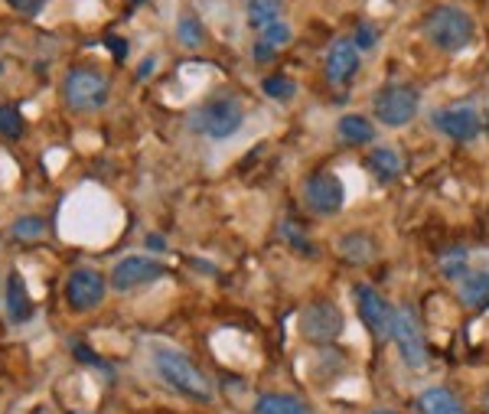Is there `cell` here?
Wrapping results in <instances>:
<instances>
[{
    "label": "cell",
    "instance_id": "obj_22",
    "mask_svg": "<svg viewBox=\"0 0 489 414\" xmlns=\"http://www.w3.org/2000/svg\"><path fill=\"white\" fill-rule=\"evenodd\" d=\"M339 248H343L346 258H349V262H356V264H359V262H372V254H375V245H372L369 238H365V235H359V232L346 235Z\"/></svg>",
    "mask_w": 489,
    "mask_h": 414
},
{
    "label": "cell",
    "instance_id": "obj_15",
    "mask_svg": "<svg viewBox=\"0 0 489 414\" xmlns=\"http://www.w3.org/2000/svg\"><path fill=\"white\" fill-rule=\"evenodd\" d=\"M417 414H463V405L450 388L434 385L417 395Z\"/></svg>",
    "mask_w": 489,
    "mask_h": 414
},
{
    "label": "cell",
    "instance_id": "obj_25",
    "mask_svg": "<svg viewBox=\"0 0 489 414\" xmlns=\"http://www.w3.org/2000/svg\"><path fill=\"white\" fill-rule=\"evenodd\" d=\"M10 232H13V238H23V242H30V238H39V235L46 232V222L39 216H20L13 226H10Z\"/></svg>",
    "mask_w": 489,
    "mask_h": 414
},
{
    "label": "cell",
    "instance_id": "obj_28",
    "mask_svg": "<svg viewBox=\"0 0 489 414\" xmlns=\"http://www.w3.org/2000/svg\"><path fill=\"white\" fill-rule=\"evenodd\" d=\"M281 235H284V238H287L290 245H294V248H297V252L317 254V248H313V245H310L307 238H304V235H300V229L294 226V222H281Z\"/></svg>",
    "mask_w": 489,
    "mask_h": 414
},
{
    "label": "cell",
    "instance_id": "obj_37",
    "mask_svg": "<svg viewBox=\"0 0 489 414\" xmlns=\"http://www.w3.org/2000/svg\"><path fill=\"white\" fill-rule=\"evenodd\" d=\"M0 75H4V65H0Z\"/></svg>",
    "mask_w": 489,
    "mask_h": 414
},
{
    "label": "cell",
    "instance_id": "obj_34",
    "mask_svg": "<svg viewBox=\"0 0 489 414\" xmlns=\"http://www.w3.org/2000/svg\"><path fill=\"white\" fill-rule=\"evenodd\" d=\"M480 405H483V414H489V385L483 388V395H480Z\"/></svg>",
    "mask_w": 489,
    "mask_h": 414
},
{
    "label": "cell",
    "instance_id": "obj_32",
    "mask_svg": "<svg viewBox=\"0 0 489 414\" xmlns=\"http://www.w3.org/2000/svg\"><path fill=\"white\" fill-rule=\"evenodd\" d=\"M108 46L115 59H127V39H118V37H108Z\"/></svg>",
    "mask_w": 489,
    "mask_h": 414
},
{
    "label": "cell",
    "instance_id": "obj_9",
    "mask_svg": "<svg viewBox=\"0 0 489 414\" xmlns=\"http://www.w3.org/2000/svg\"><path fill=\"white\" fill-rule=\"evenodd\" d=\"M108 278L95 268H75L65 278V304L73 306L75 314H89L101 300L108 298Z\"/></svg>",
    "mask_w": 489,
    "mask_h": 414
},
{
    "label": "cell",
    "instance_id": "obj_18",
    "mask_svg": "<svg viewBox=\"0 0 489 414\" xmlns=\"http://www.w3.org/2000/svg\"><path fill=\"white\" fill-rule=\"evenodd\" d=\"M244 13H248V27L262 33L264 27L281 20L284 4L281 0H244Z\"/></svg>",
    "mask_w": 489,
    "mask_h": 414
},
{
    "label": "cell",
    "instance_id": "obj_19",
    "mask_svg": "<svg viewBox=\"0 0 489 414\" xmlns=\"http://www.w3.org/2000/svg\"><path fill=\"white\" fill-rule=\"evenodd\" d=\"M336 131H339V137H343L346 144H356V147L375 141V127H372V121L363 115H343L339 125H336Z\"/></svg>",
    "mask_w": 489,
    "mask_h": 414
},
{
    "label": "cell",
    "instance_id": "obj_23",
    "mask_svg": "<svg viewBox=\"0 0 489 414\" xmlns=\"http://www.w3.org/2000/svg\"><path fill=\"white\" fill-rule=\"evenodd\" d=\"M441 274L460 284V280L470 274V271H467V248H450V252L441 258Z\"/></svg>",
    "mask_w": 489,
    "mask_h": 414
},
{
    "label": "cell",
    "instance_id": "obj_7",
    "mask_svg": "<svg viewBox=\"0 0 489 414\" xmlns=\"http://www.w3.org/2000/svg\"><path fill=\"white\" fill-rule=\"evenodd\" d=\"M391 342L399 346V356L408 369H425L427 366V342L421 333V323L411 306L395 310V326H391Z\"/></svg>",
    "mask_w": 489,
    "mask_h": 414
},
{
    "label": "cell",
    "instance_id": "obj_5",
    "mask_svg": "<svg viewBox=\"0 0 489 414\" xmlns=\"http://www.w3.org/2000/svg\"><path fill=\"white\" fill-rule=\"evenodd\" d=\"M372 108H375V117L385 127H401L421 108V91L415 85H405V82H391V85L375 91Z\"/></svg>",
    "mask_w": 489,
    "mask_h": 414
},
{
    "label": "cell",
    "instance_id": "obj_30",
    "mask_svg": "<svg viewBox=\"0 0 489 414\" xmlns=\"http://www.w3.org/2000/svg\"><path fill=\"white\" fill-rule=\"evenodd\" d=\"M375 39H379V33H375V30L372 27H359L356 30V49H359V53H363V49H372V46H375Z\"/></svg>",
    "mask_w": 489,
    "mask_h": 414
},
{
    "label": "cell",
    "instance_id": "obj_24",
    "mask_svg": "<svg viewBox=\"0 0 489 414\" xmlns=\"http://www.w3.org/2000/svg\"><path fill=\"white\" fill-rule=\"evenodd\" d=\"M262 89L264 95L274 101H287L297 95V85H294V79H287V75H268V79L262 82Z\"/></svg>",
    "mask_w": 489,
    "mask_h": 414
},
{
    "label": "cell",
    "instance_id": "obj_16",
    "mask_svg": "<svg viewBox=\"0 0 489 414\" xmlns=\"http://www.w3.org/2000/svg\"><path fill=\"white\" fill-rule=\"evenodd\" d=\"M457 294L473 310H486L489 306V271H470L467 278L457 284Z\"/></svg>",
    "mask_w": 489,
    "mask_h": 414
},
{
    "label": "cell",
    "instance_id": "obj_3",
    "mask_svg": "<svg viewBox=\"0 0 489 414\" xmlns=\"http://www.w3.org/2000/svg\"><path fill=\"white\" fill-rule=\"evenodd\" d=\"M111 79L101 69L91 65H75L63 79V101L73 111H99L108 105Z\"/></svg>",
    "mask_w": 489,
    "mask_h": 414
},
{
    "label": "cell",
    "instance_id": "obj_35",
    "mask_svg": "<svg viewBox=\"0 0 489 414\" xmlns=\"http://www.w3.org/2000/svg\"><path fill=\"white\" fill-rule=\"evenodd\" d=\"M372 414H399V411H391V408H379V411H372Z\"/></svg>",
    "mask_w": 489,
    "mask_h": 414
},
{
    "label": "cell",
    "instance_id": "obj_11",
    "mask_svg": "<svg viewBox=\"0 0 489 414\" xmlns=\"http://www.w3.org/2000/svg\"><path fill=\"white\" fill-rule=\"evenodd\" d=\"M431 125H434L441 134L450 137V141H457V144H470V141H476V137L483 134V121L473 105H447V108H437L434 115H431Z\"/></svg>",
    "mask_w": 489,
    "mask_h": 414
},
{
    "label": "cell",
    "instance_id": "obj_26",
    "mask_svg": "<svg viewBox=\"0 0 489 414\" xmlns=\"http://www.w3.org/2000/svg\"><path fill=\"white\" fill-rule=\"evenodd\" d=\"M258 37H262L264 46H271V49H274V46L290 43V37H294V33H290V27L284 23V20H278V23H271V27H264Z\"/></svg>",
    "mask_w": 489,
    "mask_h": 414
},
{
    "label": "cell",
    "instance_id": "obj_8",
    "mask_svg": "<svg viewBox=\"0 0 489 414\" xmlns=\"http://www.w3.org/2000/svg\"><path fill=\"white\" fill-rule=\"evenodd\" d=\"M343 310L333 300H313L300 314V333L307 342H333L343 336Z\"/></svg>",
    "mask_w": 489,
    "mask_h": 414
},
{
    "label": "cell",
    "instance_id": "obj_29",
    "mask_svg": "<svg viewBox=\"0 0 489 414\" xmlns=\"http://www.w3.org/2000/svg\"><path fill=\"white\" fill-rule=\"evenodd\" d=\"M7 7L23 13V17H37L39 10L46 7V0H7Z\"/></svg>",
    "mask_w": 489,
    "mask_h": 414
},
{
    "label": "cell",
    "instance_id": "obj_14",
    "mask_svg": "<svg viewBox=\"0 0 489 414\" xmlns=\"http://www.w3.org/2000/svg\"><path fill=\"white\" fill-rule=\"evenodd\" d=\"M7 316L10 323H27L33 316V300H30L27 280H23L20 271H10L7 278Z\"/></svg>",
    "mask_w": 489,
    "mask_h": 414
},
{
    "label": "cell",
    "instance_id": "obj_33",
    "mask_svg": "<svg viewBox=\"0 0 489 414\" xmlns=\"http://www.w3.org/2000/svg\"><path fill=\"white\" fill-rule=\"evenodd\" d=\"M254 59H262V63H268V59H274L271 46H264V43L254 46Z\"/></svg>",
    "mask_w": 489,
    "mask_h": 414
},
{
    "label": "cell",
    "instance_id": "obj_10",
    "mask_svg": "<svg viewBox=\"0 0 489 414\" xmlns=\"http://www.w3.org/2000/svg\"><path fill=\"white\" fill-rule=\"evenodd\" d=\"M356 310H359V320L369 326L379 340H391V326H395V306L382 298L379 290L369 288V284H356L353 290Z\"/></svg>",
    "mask_w": 489,
    "mask_h": 414
},
{
    "label": "cell",
    "instance_id": "obj_21",
    "mask_svg": "<svg viewBox=\"0 0 489 414\" xmlns=\"http://www.w3.org/2000/svg\"><path fill=\"white\" fill-rule=\"evenodd\" d=\"M23 131H27V121H23L20 108H13V105H0V137L20 141Z\"/></svg>",
    "mask_w": 489,
    "mask_h": 414
},
{
    "label": "cell",
    "instance_id": "obj_36",
    "mask_svg": "<svg viewBox=\"0 0 489 414\" xmlns=\"http://www.w3.org/2000/svg\"><path fill=\"white\" fill-rule=\"evenodd\" d=\"M131 4H144V0H131Z\"/></svg>",
    "mask_w": 489,
    "mask_h": 414
},
{
    "label": "cell",
    "instance_id": "obj_6",
    "mask_svg": "<svg viewBox=\"0 0 489 414\" xmlns=\"http://www.w3.org/2000/svg\"><path fill=\"white\" fill-rule=\"evenodd\" d=\"M304 203L313 216H339L346 206V183L333 170L310 173L304 183Z\"/></svg>",
    "mask_w": 489,
    "mask_h": 414
},
{
    "label": "cell",
    "instance_id": "obj_12",
    "mask_svg": "<svg viewBox=\"0 0 489 414\" xmlns=\"http://www.w3.org/2000/svg\"><path fill=\"white\" fill-rule=\"evenodd\" d=\"M163 262L160 258H144V254H127V258H121L115 268H111V278L108 284L115 290H137L144 288V284H154V280L163 278Z\"/></svg>",
    "mask_w": 489,
    "mask_h": 414
},
{
    "label": "cell",
    "instance_id": "obj_27",
    "mask_svg": "<svg viewBox=\"0 0 489 414\" xmlns=\"http://www.w3.org/2000/svg\"><path fill=\"white\" fill-rule=\"evenodd\" d=\"M176 37H180V43H186V46H200L202 43V23L196 17H183L180 27H176Z\"/></svg>",
    "mask_w": 489,
    "mask_h": 414
},
{
    "label": "cell",
    "instance_id": "obj_13",
    "mask_svg": "<svg viewBox=\"0 0 489 414\" xmlns=\"http://www.w3.org/2000/svg\"><path fill=\"white\" fill-rule=\"evenodd\" d=\"M359 73V49H356L353 39H336L326 53V79L333 85H346Z\"/></svg>",
    "mask_w": 489,
    "mask_h": 414
},
{
    "label": "cell",
    "instance_id": "obj_1",
    "mask_svg": "<svg viewBox=\"0 0 489 414\" xmlns=\"http://www.w3.org/2000/svg\"><path fill=\"white\" fill-rule=\"evenodd\" d=\"M150 356H154V372L173 392H180V395L193 398V401H202V405L212 401V395H216V392H212V382H209L206 372H202L186 352L173 349V346H154Z\"/></svg>",
    "mask_w": 489,
    "mask_h": 414
},
{
    "label": "cell",
    "instance_id": "obj_2",
    "mask_svg": "<svg viewBox=\"0 0 489 414\" xmlns=\"http://www.w3.org/2000/svg\"><path fill=\"white\" fill-rule=\"evenodd\" d=\"M425 37L444 53H463L476 37V23H473L467 10L444 4V7H434L425 17Z\"/></svg>",
    "mask_w": 489,
    "mask_h": 414
},
{
    "label": "cell",
    "instance_id": "obj_31",
    "mask_svg": "<svg viewBox=\"0 0 489 414\" xmlns=\"http://www.w3.org/2000/svg\"><path fill=\"white\" fill-rule=\"evenodd\" d=\"M73 352L79 356V359H85V366H105V362H101L91 349H85V346H73Z\"/></svg>",
    "mask_w": 489,
    "mask_h": 414
},
{
    "label": "cell",
    "instance_id": "obj_4",
    "mask_svg": "<svg viewBox=\"0 0 489 414\" xmlns=\"http://www.w3.org/2000/svg\"><path fill=\"white\" fill-rule=\"evenodd\" d=\"M242 121L244 108L238 99H212L190 115V127L209 141H228L232 134H238Z\"/></svg>",
    "mask_w": 489,
    "mask_h": 414
},
{
    "label": "cell",
    "instance_id": "obj_20",
    "mask_svg": "<svg viewBox=\"0 0 489 414\" xmlns=\"http://www.w3.org/2000/svg\"><path fill=\"white\" fill-rule=\"evenodd\" d=\"M369 170L375 173L382 183H389L401 173V157L391 151V147H379V151L369 153Z\"/></svg>",
    "mask_w": 489,
    "mask_h": 414
},
{
    "label": "cell",
    "instance_id": "obj_17",
    "mask_svg": "<svg viewBox=\"0 0 489 414\" xmlns=\"http://www.w3.org/2000/svg\"><path fill=\"white\" fill-rule=\"evenodd\" d=\"M252 414H310L307 401H300L297 395H287V392H268L254 401Z\"/></svg>",
    "mask_w": 489,
    "mask_h": 414
}]
</instances>
